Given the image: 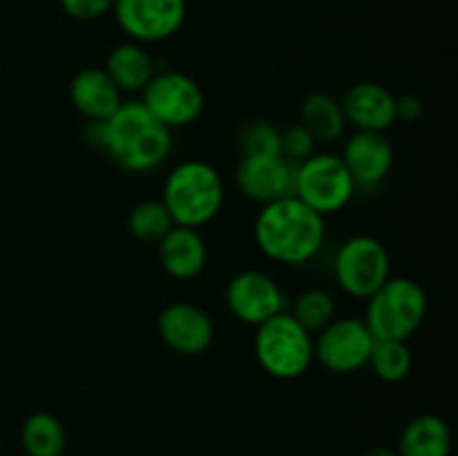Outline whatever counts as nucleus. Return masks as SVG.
<instances>
[{
    "instance_id": "nucleus-18",
    "label": "nucleus",
    "mask_w": 458,
    "mask_h": 456,
    "mask_svg": "<svg viewBox=\"0 0 458 456\" xmlns=\"http://www.w3.org/2000/svg\"><path fill=\"white\" fill-rule=\"evenodd\" d=\"M398 456H450L452 429L438 414H419L403 427Z\"/></svg>"
},
{
    "instance_id": "nucleus-22",
    "label": "nucleus",
    "mask_w": 458,
    "mask_h": 456,
    "mask_svg": "<svg viewBox=\"0 0 458 456\" xmlns=\"http://www.w3.org/2000/svg\"><path fill=\"white\" fill-rule=\"evenodd\" d=\"M367 367H371L376 378L383 380L385 384H398L411 374L414 356L410 344L403 340H376Z\"/></svg>"
},
{
    "instance_id": "nucleus-29",
    "label": "nucleus",
    "mask_w": 458,
    "mask_h": 456,
    "mask_svg": "<svg viewBox=\"0 0 458 456\" xmlns=\"http://www.w3.org/2000/svg\"><path fill=\"white\" fill-rule=\"evenodd\" d=\"M362 456H398V452L387 445H374V447H367V450L362 452Z\"/></svg>"
},
{
    "instance_id": "nucleus-10",
    "label": "nucleus",
    "mask_w": 458,
    "mask_h": 456,
    "mask_svg": "<svg viewBox=\"0 0 458 456\" xmlns=\"http://www.w3.org/2000/svg\"><path fill=\"white\" fill-rule=\"evenodd\" d=\"M116 22L134 43H161L182 30L186 0H114Z\"/></svg>"
},
{
    "instance_id": "nucleus-13",
    "label": "nucleus",
    "mask_w": 458,
    "mask_h": 456,
    "mask_svg": "<svg viewBox=\"0 0 458 456\" xmlns=\"http://www.w3.org/2000/svg\"><path fill=\"white\" fill-rule=\"evenodd\" d=\"M295 164L282 155L242 156L235 168V186L246 199L271 204L293 195Z\"/></svg>"
},
{
    "instance_id": "nucleus-5",
    "label": "nucleus",
    "mask_w": 458,
    "mask_h": 456,
    "mask_svg": "<svg viewBox=\"0 0 458 456\" xmlns=\"http://www.w3.org/2000/svg\"><path fill=\"white\" fill-rule=\"evenodd\" d=\"M253 351L264 374L295 380L313 365V335L289 311H282L255 326Z\"/></svg>"
},
{
    "instance_id": "nucleus-25",
    "label": "nucleus",
    "mask_w": 458,
    "mask_h": 456,
    "mask_svg": "<svg viewBox=\"0 0 458 456\" xmlns=\"http://www.w3.org/2000/svg\"><path fill=\"white\" fill-rule=\"evenodd\" d=\"M242 156L249 155H282V130L271 121H250L242 125L237 134Z\"/></svg>"
},
{
    "instance_id": "nucleus-1",
    "label": "nucleus",
    "mask_w": 458,
    "mask_h": 456,
    "mask_svg": "<svg viewBox=\"0 0 458 456\" xmlns=\"http://www.w3.org/2000/svg\"><path fill=\"white\" fill-rule=\"evenodd\" d=\"M258 249L268 259L286 266H302L322 250L327 240V217L289 195L264 204L253 224Z\"/></svg>"
},
{
    "instance_id": "nucleus-14",
    "label": "nucleus",
    "mask_w": 458,
    "mask_h": 456,
    "mask_svg": "<svg viewBox=\"0 0 458 456\" xmlns=\"http://www.w3.org/2000/svg\"><path fill=\"white\" fill-rule=\"evenodd\" d=\"M340 159L347 165L356 190H374L394 168V146L385 132L356 130L344 141Z\"/></svg>"
},
{
    "instance_id": "nucleus-4",
    "label": "nucleus",
    "mask_w": 458,
    "mask_h": 456,
    "mask_svg": "<svg viewBox=\"0 0 458 456\" xmlns=\"http://www.w3.org/2000/svg\"><path fill=\"white\" fill-rule=\"evenodd\" d=\"M428 293L411 277H389L367 298L365 325L376 340H407L420 329L428 316Z\"/></svg>"
},
{
    "instance_id": "nucleus-11",
    "label": "nucleus",
    "mask_w": 458,
    "mask_h": 456,
    "mask_svg": "<svg viewBox=\"0 0 458 456\" xmlns=\"http://www.w3.org/2000/svg\"><path fill=\"white\" fill-rule=\"evenodd\" d=\"M226 307L244 325L259 326L277 313L286 311V295L268 273L246 268L231 277L226 286Z\"/></svg>"
},
{
    "instance_id": "nucleus-7",
    "label": "nucleus",
    "mask_w": 458,
    "mask_h": 456,
    "mask_svg": "<svg viewBox=\"0 0 458 456\" xmlns=\"http://www.w3.org/2000/svg\"><path fill=\"white\" fill-rule=\"evenodd\" d=\"M334 275L344 293L367 300L392 277L387 246L371 235L349 237L335 250Z\"/></svg>"
},
{
    "instance_id": "nucleus-28",
    "label": "nucleus",
    "mask_w": 458,
    "mask_h": 456,
    "mask_svg": "<svg viewBox=\"0 0 458 456\" xmlns=\"http://www.w3.org/2000/svg\"><path fill=\"white\" fill-rule=\"evenodd\" d=\"M425 103L423 98L416 97V94H403L396 97V121L403 123H416V121L423 116Z\"/></svg>"
},
{
    "instance_id": "nucleus-21",
    "label": "nucleus",
    "mask_w": 458,
    "mask_h": 456,
    "mask_svg": "<svg viewBox=\"0 0 458 456\" xmlns=\"http://www.w3.org/2000/svg\"><path fill=\"white\" fill-rule=\"evenodd\" d=\"M21 447L27 456H63L67 450L65 425L49 411H34L22 420Z\"/></svg>"
},
{
    "instance_id": "nucleus-26",
    "label": "nucleus",
    "mask_w": 458,
    "mask_h": 456,
    "mask_svg": "<svg viewBox=\"0 0 458 456\" xmlns=\"http://www.w3.org/2000/svg\"><path fill=\"white\" fill-rule=\"evenodd\" d=\"M316 139H313L311 134L307 132V128L300 125L298 121L282 130V156L289 159L291 164H302L304 159H309V156L316 152Z\"/></svg>"
},
{
    "instance_id": "nucleus-16",
    "label": "nucleus",
    "mask_w": 458,
    "mask_h": 456,
    "mask_svg": "<svg viewBox=\"0 0 458 456\" xmlns=\"http://www.w3.org/2000/svg\"><path fill=\"white\" fill-rule=\"evenodd\" d=\"M157 255L168 273L174 280H195L201 275L208 262V249L197 228L173 226L159 241H157Z\"/></svg>"
},
{
    "instance_id": "nucleus-27",
    "label": "nucleus",
    "mask_w": 458,
    "mask_h": 456,
    "mask_svg": "<svg viewBox=\"0 0 458 456\" xmlns=\"http://www.w3.org/2000/svg\"><path fill=\"white\" fill-rule=\"evenodd\" d=\"M61 9L74 21H97L112 12L114 0H58Z\"/></svg>"
},
{
    "instance_id": "nucleus-12",
    "label": "nucleus",
    "mask_w": 458,
    "mask_h": 456,
    "mask_svg": "<svg viewBox=\"0 0 458 456\" xmlns=\"http://www.w3.org/2000/svg\"><path fill=\"white\" fill-rule=\"evenodd\" d=\"M159 338L179 356H199L215 340L213 317L192 302H173L157 317Z\"/></svg>"
},
{
    "instance_id": "nucleus-20",
    "label": "nucleus",
    "mask_w": 458,
    "mask_h": 456,
    "mask_svg": "<svg viewBox=\"0 0 458 456\" xmlns=\"http://www.w3.org/2000/svg\"><path fill=\"white\" fill-rule=\"evenodd\" d=\"M300 125L316 139V143H335L347 130L343 103L327 92H313L300 103Z\"/></svg>"
},
{
    "instance_id": "nucleus-2",
    "label": "nucleus",
    "mask_w": 458,
    "mask_h": 456,
    "mask_svg": "<svg viewBox=\"0 0 458 456\" xmlns=\"http://www.w3.org/2000/svg\"><path fill=\"white\" fill-rule=\"evenodd\" d=\"M106 155L125 173H150L173 152V130L161 125L141 101H123L106 121Z\"/></svg>"
},
{
    "instance_id": "nucleus-3",
    "label": "nucleus",
    "mask_w": 458,
    "mask_h": 456,
    "mask_svg": "<svg viewBox=\"0 0 458 456\" xmlns=\"http://www.w3.org/2000/svg\"><path fill=\"white\" fill-rule=\"evenodd\" d=\"M226 199L219 170L201 159H188L174 165L164 182L161 201L174 226L201 228L213 222Z\"/></svg>"
},
{
    "instance_id": "nucleus-23",
    "label": "nucleus",
    "mask_w": 458,
    "mask_h": 456,
    "mask_svg": "<svg viewBox=\"0 0 458 456\" xmlns=\"http://www.w3.org/2000/svg\"><path fill=\"white\" fill-rule=\"evenodd\" d=\"M335 311H338V304L331 291L320 289V286H313V289L302 291L298 298L291 304V316L304 326L311 335H316L318 331L325 329L329 322H334Z\"/></svg>"
},
{
    "instance_id": "nucleus-8",
    "label": "nucleus",
    "mask_w": 458,
    "mask_h": 456,
    "mask_svg": "<svg viewBox=\"0 0 458 456\" xmlns=\"http://www.w3.org/2000/svg\"><path fill=\"white\" fill-rule=\"evenodd\" d=\"M374 344V334L362 317H334V322L313 335V360L329 374H356L369 365Z\"/></svg>"
},
{
    "instance_id": "nucleus-15",
    "label": "nucleus",
    "mask_w": 458,
    "mask_h": 456,
    "mask_svg": "<svg viewBox=\"0 0 458 456\" xmlns=\"http://www.w3.org/2000/svg\"><path fill=\"white\" fill-rule=\"evenodd\" d=\"M340 103L347 125L362 132H387L396 123V97L376 80L352 85Z\"/></svg>"
},
{
    "instance_id": "nucleus-19",
    "label": "nucleus",
    "mask_w": 458,
    "mask_h": 456,
    "mask_svg": "<svg viewBox=\"0 0 458 456\" xmlns=\"http://www.w3.org/2000/svg\"><path fill=\"white\" fill-rule=\"evenodd\" d=\"M106 74L110 76L112 83L121 89V92H143L150 79L155 76V58L148 52L146 45L134 43H121L107 54L106 61Z\"/></svg>"
},
{
    "instance_id": "nucleus-17",
    "label": "nucleus",
    "mask_w": 458,
    "mask_h": 456,
    "mask_svg": "<svg viewBox=\"0 0 458 456\" xmlns=\"http://www.w3.org/2000/svg\"><path fill=\"white\" fill-rule=\"evenodd\" d=\"M70 101L88 121H107L123 103V92L112 83L101 67L76 72L70 83Z\"/></svg>"
},
{
    "instance_id": "nucleus-30",
    "label": "nucleus",
    "mask_w": 458,
    "mask_h": 456,
    "mask_svg": "<svg viewBox=\"0 0 458 456\" xmlns=\"http://www.w3.org/2000/svg\"><path fill=\"white\" fill-rule=\"evenodd\" d=\"M304 456H322V454H316V452H309V454H304Z\"/></svg>"
},
{
    "instance_id": "nucleus-9",
    "label": "nucleus",
    "mask_w": 458,
    "mask_h": 456,
    "mask_svg": "<svg viewBox=\"0 0 458 456\" xmlns=\"http://www.w3.org/2000/svg\"><path fill=\"white\" fill-rule=\"evenodd\" d=\"M141 103L146 110L168 130L186 128L201 116L206 97L201 85L192 76L177 70L155 72L143 88Z\"/></svg>"
},
{
    "instance_id": "nucleus-6",
    "label": "nucleus",
    "mask_w": 458,
    "mask_h": 456,
    "mask_svg": "<svg viewBox=\"0 0 458 456\" xmlns=\"http://www.w3.org/2000/svg\"><path fill=\"white\" fill-rule=\"evenodd\" d=\"M353 195H356V183L340 155L313 152L309 159L295 165L293 197H298L322 217L347 208Z\"/></svg>"
},
{
    "instance_id": "nucleus-24",
    "label": "nucleus",
    "mask_w": 458,
    "mask_h": 456,
    "mask_svg": "<svg viewBox=\"0 0 458 456\" xmlns=\"http://www.w3.org/2000/svg\"><path fill=\"white\" fill-rule=\"evenodd\" d=\"M174 226L168 208L161 199H146L132 206L128 213V231L134 240L157 244Z\"/></svg>"
}]
</instances>
